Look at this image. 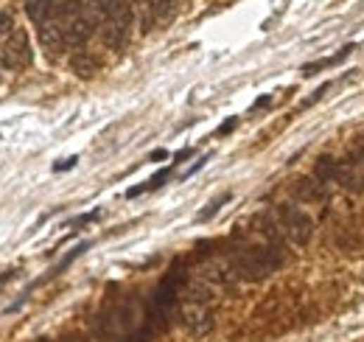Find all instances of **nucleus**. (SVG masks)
<instances>
[{"label":"nucleus","mask_w":364,"mask_h":342,"mask_svg":"<svg viewBox=\"0 0 364 342\" xmlns=\"http://www.w3.org/2000/svg\"><path fill=\"white\" fill-rule=\"evenodd\" d=\"M104 3V22H101V39L107 48L121 51L129 42V28L135 20L132 0H101Z\"/></svg>","instance_id":"nucleus-1"},{"label":"nucleus","mask_w":364,"mask_h":342,"mask_svg":"<svg viewBox=\"0 0 364 342\" xmlns=\"http://www.w3.org/2000/svg\"><path fill=\"white\" fill-rule=\"evenodd\" d=\"M278 216H280V228L283 233L297 244V247H306L314 236V219L300 211V208H292V205H280L278 208Z\"/></svg>","instance_id":"nucleus-2"},{"label":"nucleus","mask_w":364,"mask_h":342,"mask_svg":"<svg viewBox=\"0 0 364 342\" xmlns=\"http://www.w3.org/2000/svg\"><path fill=\"white\" fill-rule=\"evenodd\" d=\"M31 42H28V34L22 31V28H14L8 37H6V42H3V48H0V62H3V67H8V70H22V67H28L31 65Z\"/></svg>","instance_id":"nucleus-3"},{"label":"nucleus","mask_w":364,"mask_h":342,"mask_svg":"<svg viewBox=\"0 0 364 342\" xmlns=\"http://www.w3.org/2000/svg\"><path fill=\"white\" fill-rule=\"evenodd\" d=\"M283 264V258L278 256V250L272 247H255V250H247L238 261L241 272L247 278H266L269 272H275L278 267Z\"/></svg>","instance_id":"nucleus-4"},{"label":"nucleus","mask_w":364,"mask_h":342,"mask_svg":"<svg viewBox=\"0 0 364 342\" xmlns=\"http://www.w3.org/2000/svg\"><path fill=\"white\" fill-rule=\"evenodd\" d=\"M39 45H42V51H45L51 59H59V56H62V51L67 48V42H65V31H62V22H59L56 17L39 25Z\"/></svg>","instance_id":"nucleus-5"},{"label":"nucleus","mask_w":364,"mask_h":342,"mask_svg":"<svg viewBox=\"0 0 364 342\" xmlns=\"http://www.w3.org/2000/svg\"><path fill=\"white\" fill-rule=\"evenodd\" d=\"M182 320H185V329H188L193 337H204V334L213 329V312H210V309L188 306V309L182 312Z\"/></svg>","instance_id":"nucleus-6"},{"label":"nucleus","mask_w":364,"mask_h":342,"mask_svg":"<svg viewBox=\"0 0 364 342\" xmlns=\"http://www.w3.org/2000/svg\"><path fill=\"white\" fill-rule=\"evenodd\" d=\"M98 67H101V62H98V56L90 53V51H76V53L70 56V70H73V76H79V79H93V76L98 73Z\"/></svg>","instance_id":"nucleus-7"},{"label":"nucleus","mask_w":364,"mask_h":342,"mask_svg":"<svg viewBox=\"0 0 364 342\" xmlns=\"http://www.w3.org/2000/svg\"><path fill=\"white\" fill-rule=\"evenodd\" d=\"M294 194L303 202H320L325 199V183H320L317 177H300L294 183Z\"/></svg>","instance_id":"nucleus-8"},{"label":"nucleus","mask_w":364,"mask_h":342,"mask_svg":"<svg viewBox=\"0 0 364 342\" xmlns=\"http://www.w3.org/2000/svg\"><path fill=\"white\" fill-rule=\"evenodd\" d=\"M25 14L37 25H42V22H48L56 14V6H53V0H25Z\"/></svg>","instance_id":"nucleus-9"},{"label":"nucleus","mask_w":364,"mask_h":342,"mask_svg":"<svg viewBox=\"0 0 364 342\" xmlns=\"http://www.w3.org/2000/svg\"><path fill=\"white\" fill-rule=\"evenodd\" d=\"M337 171H339V163H337L334 157H320V160H317V169H314V174H317V180H320V183L337 180Z\"/></svg>","instance_id":"nucleus-10"},{"label":"nucleus","mask_w":364,"mask_h":342,"mask_svg":"<svg viewBox=\"0 0 364 342\" xmlns=\"http://www.w3.org/2000/svg\"><path fill=\"white\" fill-rule=\"evenodd\" d=\"M171 3L174 0H143V11L152 17V20H163L171 14Z\"/></svg>","instance_id":"nucleus-11"},{"label":"nucleus","mask_w":364,"mask_h":342,"mask_svg":"<svg viewBox=\"0 0 364 342\" xmlns=\"http://www.w3.org/2000/svg\"><path fill=\"white\" fill-rule=\"evenodd\" d=\"M227 199H230V194H224V197H219L216 202H210V205H207V211H202V213H199V219H210V216H213V213H216Z\"/></svg>","instance_id":"nucleus-12"},{"label":"nucleus","mask_w":364,"mask_h":342,"mask_svg":"<svg viewBox=\"0 0 364 342\" xmlns=\"http://www.w3.org/2000/svg\"><path fill=\"white\" fill-rule=\"evenodd\" d=\"M169 174H171V169H160V171H157V174H155L149 183H146V188H149V191L160 188V183H166V177H169Z\"/></svg>","instance_id":"nucleus-13"},{"label":"nucleus","mask_w":364,"mask_h":342,"mask_svg":"<svg viewBox=\"0 0 364 342\" xmlns=\"http://www.w3.org/2000/svg\"><path fill=\"white\" fill-rule=\"evenodd\" d=\"M14 31V17L8 11H0V34H11Z\"/></svg>","instance_id":"nucleus-14"},{"label":"nucleus","mask_w":364,"mask_h":342,"mask_svg":"<svg viewBox=\"0 0 364 342\" xmlns=\"http://www.w3.org/2000/svg\"><path fill=\"white\" fill-rule=\"evenodd\" d=\"M76 163H79L76 157H67V160H62V163H56V166H53V171H67V169H73Z\"/></svg>","instance_id":"nucleus-15"},{"label":"nucleus","mask_w":364,"mask_h":342,"mask_svg":"<svg viewBox=\"0 0 364 342\" xmlns=\"http://www.w3.org/2000/svg\"><path fill=\"white\" fill-rule=\"evenodd\" d=\"M238 126V118H230V121H224L221 124V129H219V135H227V132H233Z\"/></svg>","instance_id":"nucleus-16"},{"label":"nucleus","mask_w":364,"mask_h":342,"mask_svg":"<svg viewBox=\"0 0 364 342\" xmlns=\"http://www.w3.org/2000/svg\"><path fill=\"white\" fill-rule=\"evenodd\" d=\"M207 160H210V157H207V154H204V157H202V160H199V163H193V166H190V169H188V171H185V177H190V174H193V171H199V169H202V166H204V163H207Z\"/></svg>","instance_id":"nucleus-17"},{"label":"nucleus","mask_w":364,"mask_h":342,"mask_svg":"<svg viewBox=\"0 0 364 342\" xmlns=\"http://www.w3.org/2000/svg\"><path fill=\"white\" fill-rule=\"evenodd\" d=\"M163 157H166V149H157V152L152 154V160H163Z\"/></svg>","instance_id":"nucleus-18"},{"label":"nucleus","mask_w":364,"mask_h":342,"mask_svg":"<svg viewBox=\"0 0 364 342\" xmlns=\"http://www.w3.org/2000/svg\"><path fill=\"white\" fill-rule=\"evenodd\" d=\"M266 104H269V96H264V98L255 101V107H266Z\"/></svg>","instance_id":"nucleus-19"}]
</instances>
